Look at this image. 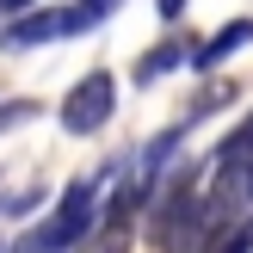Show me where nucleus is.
Returning a JSON list of instances; mask_svg holds the SVG:
<instances>
[{"label":"nucleus","instance_id":"nucleus-1","mask_svg":"<svg viewBox=\"0 0 253 253\" xmlns=\"http://www.w3.org/2000/svg\"><path fill=\"white\" fill-rule=\"evenodd\" d=\"M93 222H99V185L81 179V185H68V192H62V204L37 222L31 247H19V253H68V247L93 241Z\"/></svg>","mask_w":253,"mask_h":253},{"label":"nucleus","instance_id":"nucleus-2","mask_svg":"<svg viewBox=\"0 0 253 253\" xmlns=\"http://www.w3.org/2000/svg\"><path fill=\"white\" fill-rule=\"evenodd\" d=\"M111 111H118V81H111L105 68L81 74V81L68 86V99H62V130L68 136H93L111 124Z\"/></svg>","mask_w":253,"mask_h":253},{"label":"nucleus","instance_id":"nucleus-3","mask_svg":"<svg viewBox=\"0 0 253 253\" xmlns=\"http://www.w3.org/2000/svg\"><path fill=\"white\" fill-rule=\"evenodd\" d=\"M86 31V12L81 6H31V12H12L6 31H0V49H37V43H56V37Z\"/></svg>","mask_w":253,"mask_h":253},{"label":"nucleus","instance_id":"nucleus-4","mask_svg":"<svg viewBox=\"0 0 253 253\" xmlns=\"http://www.w3.org/2000/svg\"><path fill=\"white\" fill-rule=\"evenodd\" d=\"M253 43V19H229L222 31H210L204 37V49H192V68H216V62H229V56H241V49Z\"/></svg>","mask_w":253,"mask_h":253},{"label":"nucleus","instance_id":"nucleus-5","mask_svg":"<svg viewBox=\"0 0 253 253\" xmlns=\"http://www.w3.org/2000/svg\"><path fill=\"white\" fill-rule=\"evenodd\" d=\"M179 62H192V56H185V49H155V56H142V62H136V81H161V74H167V68H179Z\"/></svg>","mask_w":253,"mask_h":253},{"label":"nucleus","instance_id":"nucleus-6","mask_svg":"<svg viewBox=\"0 0 253 253\" xmlns=\"http://www.w3.org/2000/svg\"><path fill=\"white\" fill-rule=\"evenodd\" d=\"M216 253H253V222H235L229 235H222V247Z\"/></svg>","mask_w":253,"mask_h":253},{"label":"nucleus","instance_id":"nucleus-7","mask_svg":"<svg viewBox=\"0 0 253 253\" xmlns=\"http://www.w3.org/2000/svg\"><path fill=\"white\" fill-rule=\"evenodd\" d=\"M74 6L86 12V25H99V19H111V12H118L124 0H74Z\"/></svg>","mask_w":253,"mask_h":253},{"label":"nucleus","instance_id":"nucleus-8","mask_svg":"<svg viewBox=\"0 0 253 253\" xmlns=\"http://www.w3.org/2000/svg\"><path fill=\"white\" fill-rule=\"evenodd\" d=\"M155 6H161V19H179V12L192 6V0H155Z\"/></svg>","mask_w":253,"mask_h":253},{"label":"nucleus","instance_id":"nucleus-9","mask_svg":"<svg viewBox=\"0 0 253 253\" xmlns=\"http://www.w3.org/2000/svg\"><path fill=\"white\" fill-rule=\"evenodd\" d=\"M0 12H31V0H0Z\"/></svg>","mask_w":253,"mask_h":253}]
</instances>
